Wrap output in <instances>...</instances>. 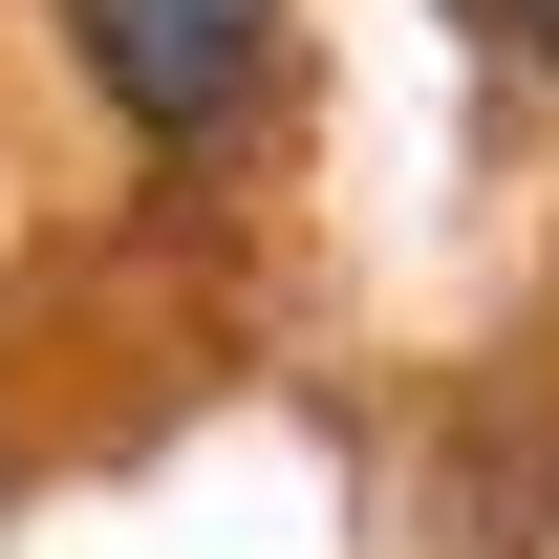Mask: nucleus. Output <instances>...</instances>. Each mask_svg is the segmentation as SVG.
Segmentation results:
<instances>
[{
  "instance_id": "nucleus-1",
  "label": "nucleus",
  "mask_w": 559,
  "mask_h": 559,
  "mask_svg": "<svg viewBox=\"0 0 559 559\" xmlns=\"http://www.w3.org/2000/svg\"><path fill=\"white\" fill-rule=\"evenodd\" d=\"M66 66L108 86V130L215 151L280 108V0H66Z\"/></svg>"
},
{
  "instance_id": "nucleus-2",
  "label": "nucleus",
  "mask_w": 559,
  "mask_h": 559,
  "mask_svg": "<svg viewBox=\"0 0 559 559\" xmlns=\"http://www.w3.org/2000/svg\"><path fill=\"white\" fill-rule=\"evenodd\" d=\"M495 22H516V66H559V0H495Z\"/></svg>"
}]
</instances>
